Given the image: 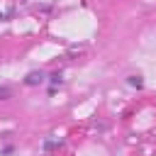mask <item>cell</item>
<instances>
[{"label":"cell","mask_w":156,"mask_h":156,"mask_svg":"<svg viewBox=\"0 0 156 156\" xmlns=\"http://www.w3.org/2000/svg\"><path fill=\"white\" fill-rule=\"evenodd\" d=\"M12 98V88L10 85H0V100H10Z\"/></svg>","instance_id":"5"},{"label":"cell","mask_w":156,"mask_h":156,"mask_svg":"<svg viewBox=\"0 0 156 156\" xmlns=\"http://www.w3.org/2000/svg\"><path fill=\"white\" fill-rule=\"evenodd\" d=\"M127 85L141 90V88H144V76H141V73H132V76H127Z\"/></svg>","instance_id":"2"},{"label":"cell","mask_w":156,"mask_h":156,"mask_svg":"<svg viewBox=\"0 0 156 156\" xmlns=\"http://www.w3.org/2000/svg\"><path fill=\"white\" fill-rule=\"evenodd\" d=\"M44 80H46L44 71H29V73L24 76V80H22V83H24L27 88H34V85H41Z\"/></svg>","instance_id":"1"},{"label":"cell","mask_w":156,"mask_h":156,"mask_svg":"<svg viewBox=\"0 0 156 156\" xmlns=\"http://www.w3.org/2000/svg\"><path fill=\"white\" fill-rule=\"evenodd\" d=\"M46 80H49L54 88H58V85L63 83V78H61V71H54V73H49V78H46Z\"/></svg>","instance_id":"4"},{"label":"cell","mask_w":156,"mask_h":156,"mask_svg":"<svg viewBox=\"0 0 156 156\" xmlns=\"http://www.w3.org/2000/svg\"><path fill=\"white\" fill-rule=\"evenodd\" d=\"M5 17H7V15H2V12H0V22H2V20H5Z\"/></svg>","instance_id":"7"},{"label":"cell","mask_w":156,"mask_h":156,"mask_svg":"<svg viewBox=\"0 0 156 156\" xmlns=\"http://www.w3.org/2000/svg\"><path fill=\"white\" fill-rule=\"evenodd\" d=\"M61 146H63V139H44V144H41L44 151H54V149H61Z\"/></svg>","instance_id":"3"},{"label":"cell","mask_w":156,"mask_h":156,"mask_svg":"<svg viewBox=\"0 0 156 156\" xmlns=\"http://www.w3.org/2000/svg\"><path fill=\"white\" fill-rule=\"evenodd\" d=\"M12 151H15V146H12V144H5V146L0 149V156H10Z\"/></svg>","instance_id":"6"}]
</instances>
